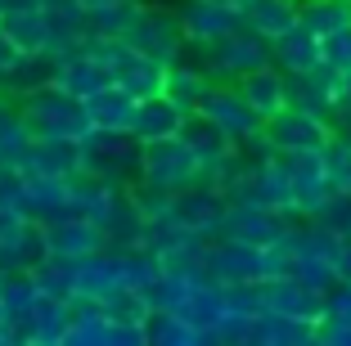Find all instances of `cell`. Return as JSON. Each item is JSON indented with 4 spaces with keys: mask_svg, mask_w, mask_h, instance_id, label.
<instances>
[{
    "mask_svg": "<svg viewBox=\"0 0 351 346\" xmlns=\"http://www.w3.org/2000/svg\"><path fill=\"white\" fill-rule=\"evenodd\" d=\"M77 144H82V171L86 175H99V180H113V184L140 180L145 140L135 131H104V126H90Z\"/></svg>",
    "mask_w": 351,
    "mask_h": 346,
    "instance_id": "6da1fadb",
    "label": "cell"
},
{
    "mask_svg": "<svg viewBox=\"0 0 351 346\" xmlns=\"http://www.w3.org/2000/svg\"><path fill=\"white\" fill-rule=\"evenodd\" d=\"M23 122L32 126V135H50V140H82L90 131V112H86V99L73 90H63L59 82L41 86L19 99Z\"/></svg>",
    "mask_w": 351,
    "mask_h": 346,
    "instance_id": "7a4b0ae2",
    "label": "cell"
},
{
    "mask_svg": "<svg viewBox=\"0 0 351 346\" xmlns=\"http://www.w3.org/2000/svg\"><path fill=\"white\" fill-rule=\"evenodd\" d=\"M189 54L212 72V82H239L243 72L261 68V63H275L270 41L257 27H248V23H239L230 36H221V41H212V45H189Z\"/></svg>",
    "mask_w": 351,
    "mask_h": 346,
    "instance_id": "3957f363",
    "label": "cell"
},
{
    "mask_svg": "<svg viewBox=\"0 0 351 346\" xmlns=\"http://www.w3.org/2000/svg\"><path fill=\"white\" fill-rule=\"evenodd\" d=\"M279 275L275 247L239 243V238H207V279L217 284H261Z\"/></svg>",
    "mask_w": 351,
    "mask_h": 346,
    "instance_id": "277c9868",
    "label": "cell"
},
{
    "mask_svg": "<svg viewBox=\"0 0 351 346\" xmlns=\"http://www.w3.org/2000/svg\"><path fill=\"white\" fill-rule=\"evenodd\" d=\"M126 41H131L135 50L154 54L167 68L189 54V36H185V23H180V10H167V5H140L131 32H126Z\"/></svg>",
    "mask_w": 351,
    "mask_h": 346,
    "instance_id": "5b68a950",
    "label": "cell"
},
{
    "mask_svg": "<svg viewBox=\"0 0 351 346\" xmlns=\"http://www.w3.org/2000/svg\"><path fill=\"white\" fill-rule=\"evenodd\" d=\"M140 180L154 184V189H162V194H180V189H189V184L207 180V171H203V162L194 158V149H189L180 135H171V140L145 144Z\"/></svg>",
    "mask_w": 351,
    "mask_h": 346,
    "instance_id": "8992f818",
    "label": "cell"
},
{
    "mask_svg": "<svg viewBox=\"0 0 351 346\" xmlns=\"http://www.w3.org/2000/svg\"><path fill=\"white\" fill-rule=\"evenodd\" d=\"M230 203H261V207H275L284 216H298V198H293V180L284 171V162L266 158V162H252L239 171V180L230 184Z\"/></svg>",
    "mask_w": 351,
    "mask_h": 346,
    "instance_id": "52a82bcc",
    "label": "cell"
},
{
    "mask_svg": "<svg viewBox=\"0 0 351 346\" xmlns=\"http://www.w3.org/2000/svg\"><path fill=\"white\" fill-rule=\"evenodd\" d=\"M279 162L293 180V198H298V216H315L333 198V180L324 166V149H293L279 153Z\"/></svg>",
    "mask_w": 351,
    "mask_h": 346,
    "instance_id": "ba28073f",
    "label": "cell"
},
{
    "mask_svg": "<svg viewBox=\"0 0 351 346\" xmlns=\"http://www.w3.org/2000/svg\"><path fill=\"white\" fill-rule=\"evenodd\" d=\"M298 216H284L275 207L261 203H230L226 225H221V238H239V243H257V247H275L279 238L293 230Z\"/></svg>",
    "mask_w": 351,
    "mask_h": 346,
    "instance_id": "9c48e42d",
    "label": "cell"
},
{
    "mask_svg": "<svg viewBox=\"0 0 351 346\" xmlns=\"http://www.w3.org/2000/svg\"><path fill=\"white\" fill-rule=\"evenodd\" d=\"M333 131H338V126H333L329 117H320V112H311V108H298V103L279 108L275 117L266 122V135L275 140L279 153H293V149H324V144L333 140Z\"/></svg>",
    "mask_w": 351,
    "mask_h": 346,
    "instance_id": "30bf717a",
    "label": "cell"
},
{
    "mask_svg": "<svg viewBox=\"0 0 351 346\" xmlns=\"http://www.w3.org/2000/svg\"><path fill=\"white\" fill-rule=\"evenodd\" d=\"M171 212L180 216V225H189L194 234L217 238L221 225H226V212H230V194L217 189L212 180H198V184H189V189H180V194L171 198Z\"/></svg>",
    "mask_w": 351,
    "mask_h": 346,
    "instance_id": "8fae6325",
    "label": "cell"
},
{
    "mask_svg": "<svg viewBox=\"0 0 351 346\" xmlns=\"http://www.w3.org/2000/svg\"><path fill=\"white\" fill-rule=\"evenodd\" d=\"M198 112H207V117H212V122H217L221 131H230L239 144H243L248 135H257L261 126H266V117H261V112L252 108L248 99H243V90H239L234 82H217L212 90L203 95Z\"/></svg>",
    "mask_w": 351,
    "mask_h": 346,
    "instance_id": "7c38bea8",
    "label": "cell"
},
{
    "mask_svg": "<svg viewBox=\"0 0 351 346\" xmlns=\"http://www.w3.org/2000/svg\"><path fill=\"white\" fill-rule=\"evenodd\" d=\"M23 216L36 221V225L77 216V207H73V180H63V175H32V171H23Z\"/></svg>",
    "mask_w": 351,
    "mask_h": 346,
    "instance_id": "4fadbf2b",
    "label": "cell"
},
{
    "mask_svg": "<svg viewBox=\"0 0 351 346\" xmlns=\"http://www.w3.org/2000/svg\"><path fill=\"white\" fill-rule=\"evenodd\" d=\"M180 23H185L189 45H212L243 23V10L230 0H180Z\"/></svg>",
    "mask_w": 351,
    "mask_h": 346,
    "instance_id": "5bb4252c",
    "label": "cell"
},
{
    "mask_svg": "<svg viewBox=\"0 0 351 346\" xmlns=\"http://www.w3.org/2000/svg\"><path fill=\"white\" fill-rule=\"evenodd\" d=\"M54 82H59L63 90H73V95L86 99V95H95L99 86L113 82V72H108V63L82 41V45H73V50L54 54Z\"/></svg>",
    "mask_w": 351,
    "mask_h": 346,
    "instance_id": "9a60e30c",
    "label": "cell"
},
{
    "mask_svg": "<svg viewBox=\"0 0 351 346\" xmlns=\"http://www.w3.org/2000/svg\"><path fill=\"white\" fill-rule=\"evenodd\" d=\"M266 293V310H279V315H293V319H324V288H311L293 275H275L261 284Z\"/></svg>",
    "mask_w": 351,
    "mask_h": 346,
    "instance_id": "2e32d148",
    "label": "cell"
},
{
    "mask_svg": "<svg viewBox=\"0 0 351 346\" xmlns=\"http://www.w3.org/2000/svg\"><path fill=\"white\" fill-rule=\"evenodd\" d=\"M19 171L63 175V180H73V175H82V144H77V140H50V135H32Z\"/></svg>",
    "mask_w": 351,
    "mask_h": 346,
    "instance_id": "e0dca14e",
    "label": "cell"
},
{
    "mask_svg": "<svg viewBox=\"0 0 351 346\" xmlns=\"http://www.w3.org/2000/svg\"><path fill=\"white\" fill-rule=\"evenodd\" d=\"M180 140L189 144V149H194V158L198 162H203V171H217L221 162H226L230 153L239 149V140L230 131H221L217 122H212V117H207V112H189L185 117V126H180Z\"/></svg>",
    "mask_w": 351,
    "mask_h": 346,
    "instance_id": "ac0fdd59",
    "label": "cell"
},
{
    "mask_svg": "<svg viewBox=\"0 0 351 346\" xmlns=\"http://www.w3.org/2000/svg\"><path fill=\"white\" fill-rule=\"evenodd\" d=\"M45 247L59 252V256L82 261V256H90V252H104V247H108V234H104L95 221H86V216H63V221L45 225Z\"/></svg>",
    "mask_w": 351,
    "mask_h": 346,
    "instance_id": "d6986e66",
    "label": "cell"
},
{
    "mask_svg": "<svg viewBox=\"0 0 351 346\" xmlns=\"http://www.w3.org/2000/svg\"><path fill=\"white\" fill-rule=\"evenodd\" d=\"M41 284H36V275L32 270H0V324L14 328L23 342V319L36 310V301H41Z\"/></svg>",
    "mask_w": 351,
    "mask_h": 346,
    "instance_id": "ffe728a7",
    "label": "cell"
},
{
    "mask_svg": "<svg viewBox=\"0 0 351 346\" xmlns=\"http://www.w3.org/2000/svg\"><path fill=\"white\" fill-rule=\"evenodd\" d=\"M234 86L243 90V99H248L266 122L275 117L279 108H289V72L279 68V63H261V68L243 72Z\"/></svg>",
    "mask_w": 351,
    "mask_h": 346,
    "instance_id": "44dd1931",
    "label": "cell"
},
{
    "mask_svg": "<svg viewBox=\"0 0 351 346\" xmlns=\"http://www.w3.org/2000/svg\"><path fill=\"white\" fill-rule=\"evenodd\" d=\"M185 117H189V112L162 90V95H149V99L135 103V122H131V131L140 135L145 144H154V140H171V135H180Z\"/></svg>",
    "mask_w": 351,
    "mask_h": 346,
    "instance_id": "7402d4cb",
    "label": "cell"
},
{
    "mask_svg": "<svg viewBox=\"0 0 351 346\" xmlns=\"http://www.w3.org/2000/svg\"><path fill=\"white\" fill-rule=\"evenodd\" d=\"M306 342H320L315 319H293L279 310H261L252 319V346H306Z\"/></svg>",
    "mask_w": 351,
    "mask_h": 346,
    "instance_id": "603a6c76",
    "label": "cell"
},
{
    "mask_svg": "<svg viewBox=\"0 0 351 346\" xmlns=\"http://www.w3.org/2000/svg\"><path fill=\"white\" fill-rule=\"evenodd\" d=\"M176 315H185L189 324L198 328V333H212V328L221 324V319L230 315V301H226V284H217V279H198L194 288H189V297L180 306H176Z\"/></svg>",
    "mask_w": 351,
    "mask_h": 346,
    "instance_id": "cb8c5ba5",
    "label": "cell"
},
{
    "mask_svg": "<svg viewBox=\"0 0 351 346\" xmlns=\"http://www.w3.org/2000/svg\"><path fill=\"white\" fill-rule=\"evenodd\" d=\"M0 27L19 41V50H50L54 54V18L45 5H23V10L0 14Z\"/></svg>",
    "mask_w": 351,
    "mask_h": 346,
    "instance_id": "d4e9b609",
    "label": "cell"
},
{
    "mask_svg": "<svg viewBox=\"0 0 351 346\" xmlns=\"http://www.w3.org/2000/svg\"><path fill=\"white\" fill-rule=\"evenodd\" d=\"M135 95L122 90L117 82L99 86L95 95H86V112H90V126H104V131H131L135 122Z\"/></svg>",
    "mask_w": 351,
    "mask_h": 346,
    "instance_id": "484cf974",
    "label": "cell"
},
{
    "mask_svg": "<svg viewBox=\"0 0 351 346\" xmlns=\"http://www.w3.org/2000/svg\"><path fill=\"white\" fill-rule=\"evenodd\" d=\"M54 82V54L50 50H23L19 59H14V68L0 77V95H14V99H23V95L41 90V86Z\"/></svg>",
    "mask_w": 351,
    "mask_h": 346,
    "instance_id": "4316f807",
    "label": "cell"
},
{
    "mask_svg": "<svg viewBox=\"0 0 351 346\" xmlns=\"http://www.w3.org/2000/svg\"><path fill=\"white\" fill-rule=\"evenodd\" d=\"M243 23L257 27L266 41H279L302 23V0H243Z\"/></svg>",
    "mask_w": 351,
    "mask_h": 346,
    "instance_id": "83f0119b",
    "label": "cell"
},
{
    "mask_svg": "<svg viewBox=\"0 0 351 346\" xmlns=\"http://www.w3.org/2000/svg\"><path fill=\"white\" fill-rule=\"evenodd\" d=\"M270 50H275V63L284 72H289V77H298V72H315L320 68V36H315V32L311 27H293V32H284V36H279V41H270Z\"/></svg>",
    "mask_w": 351,
    "mask_h": 346,
    "instance_id": "f1b7e54d",
    "label": "cell"
},
{
    "mask_svg": "<svg viewBox=\"0 0 351 346\" xmlns=\"http://www.w3.org/2000/svg\"><path fill=\"white\" fill-rule=\"evenodd\" d=\"M68 324H73V306L59 301V297H41L36 310L23 319V342H32V346L63 342V337H68Z\"/></svg>",
    "mask_w": 351,
    "mask_h": 346,
    "instance_id": "f546056e",
    "label": "cell"
},
{
    "mask_svg": "<svg viewBox=\"0 0 351 346\" xmlns=\"http://www.w3.org/2000/svg\"><path fill=\"white\" fill-rule=\"evenodd\" d=\"M212 86H217V82H212V72H207L198 59H189V54L180 63H171V68H167V95H171V99L180 103L185 112H194Z\"/></svg>",
    "mask_w": 351,
    "mask_h": 346,
    "instance_id": "4dcf8cb0",
    "label": "cell"
},
{
    "mask_svg": "<svg viewBox=\"0 0 351 346\" xmlns=\"http://www.w3.org/2000/svg\"><path fill=\"white\" fill-rule=\"evenodd\" d=\"M45 252H50V247H45V225L27 221L14 238L0 243V270H32Z\"/></svg>",
    "mask_w": 351,
    "mask_h": 346,
    "instance_id": "1f68e13d",
    "label": "cell"
},
{
    "mask_svg": "<svg viewBox=\"0 0 351 346\" xmlns=\"http://www.w3.org/2000/svg\"><path fill=\"white\" fill-rule=\"evenodd\" d=\"M32 275H36V284H41L45 297H59V301H73L77 297V261L73 256L45 252L41 261L32 265Z\"/></svg>",
    "mask_w": 351,
    "mask_h": 346,
    "instance_id": "d6a6232c",
    "label": "cell"
},
{
    "mask_svg": "<svg viewBox=\"0 0 351 346\" xmlns=\"http://www.w3.org/2000/svg\"><path fill=\"white\" fill-rule=\"evenodd\" d=\"M145 337H149V346H194V342H203V333H198L185 315H176V310H149Z\"/></svg>",
    "mask_w": 351,
    "mask_h": 346,
    "instance_id": "836d02e7",
    "label": "cell"
},
{
    "mask_svg": "<svg viewBox=\"0 0 351 346\" xmlns=\"http://www.w3.org/2000/svg\"><path fill=\"white\" fill-rule=\"evenodd\" d=\"M27 144H32V126L23 122L19 99L14 103L0 99V166H19L23 153H27Z\"/></svg>",
    "mask_w": 351,
    "mask_h": 346,
    "instance_id": "e575fe53",
    "label": "cell"
},
{
    "mask_svg": "<svg viewBox=\"0 0 351 346\" xmlns=\"http://www.w3.org/2000/svg\"><path fill=\"white\" fill-rule=\"evenodd\" d=\"M140 5H145V0H113V5L86 10V32H90V36H122L126 41V32H131Z\"/></svg>",
    "mask_w": 351,
    "mask_h": 346,
    "instance_id": "d590c367",
    "label": "cell"
},
{
    "mask_svg": "<svg viewBox=\"0 0 351 346\" xmlns=\"http://www.w3.org/2000/svg\"><path fill=\"white\" fill-rule=\"evenodd\" d=\"M347 23H351V0H302V27H311L320 41Z\"/></svg>",
    "mask_w": 351,
    "mask_h": 346,
    "instance_id": "8d00e7d4",
    "label": "cell"
},
{
    "mask_svg": "<svg viewBox=\"0 0 351 346\" xmlns=\"http://www.w3.org/2000/svg\"><path fill=\"white\" fill-rule=\"evenodd\" d=\"M324 166H329L333 194H351V131H333L324 144Z\"/></svg>",
    "mask_w": 351,
    "mask_h": 346,
    "instance_id": "74e56055",
    "label": "cell"
},
{
    "mask_svg": "<svg viewBox=\"0 0 351 346\" xmlns=\"http://www.w3.org/2000/svg\"><path fill=\"white\" fill-rule=\"evenodd\" d=\"M104 310H108V319H117V324H145L154 306L145 301L140 288H117L113 297H104Z\"/></svg>",
    "mask_w": 351,
    "mask_h": 346,
    "instance_id": "f35d334b",
    "label": "cell"
},
{
    "mask_svg": "<svg viewBox=\"0 0 351 346\" xmlns=\"http://www.w3.org/2000/svg\"><path fill=\"white\" fill-rule=\"evenodd\" d=\"M320 59H324V68H333L338 77L351 72V23L338 27V32H329V36L320 41Z\"/></svg>",
    "mask_w": 351,
    "mask_h": 346,
    "instance_id": "ab89813d",
    "label": "cell"
},
{
    "mask_svg": "<svg viewBox=\"0 0 351 346\" xmlns=\"http://www.w3.org/2000/svg\"><path fill=\"white\" fill-rule=\"evenodd\" d=\"M315 221H324L329 230H338L342 238H351V194H333L329 203L315 212Z\"/></svg>",
    "mask_w": 351,
    "mask_h": 346,
    "instance_id": "60d3db41",
    "label": "cell"
},
{
    "mask_svg": "<svg viewBox=\"0 0 351 346\" xmlns=\"http://www.w3.org/2000/svg\"><path fill=\"white\" fill-rule=\"evenodd\" d=\"M324 319L329 324H351V284L338 279V284L324 293Z\"/></svg>",
    "mask_w": 351,
    "mask_h": 346,
    "instance_id": "b9f144b4",
    "label": "cell"
},
{
    "mask_svg": "<svg viewBox=\"0 0 351 346\" xmlns=\"http://www.w3.org/2000/svg\"><path fill=\"white\" fill-rule=\"evenodd\" d=\"M333 126H338V131H351V72H342V82H338V108H333Z\"/></svg>",
    "mask_w": 351,
    "mask_h": 346,
    "instance_id": "7bdbcfd3",
    "label": "cell"
},
{
    "mask_svg": "<svg viewBox=\"0 0 351 346\" xmlns=\"http://www.w3.org/2000/svg\"><path fill=\"white\" fill-rule=\"evenodd\" d=\"M23 225H27V216L0 203V243H5V238H14V234H19V230H23Z\"/></svg>",
    "mask_w": 351,
    "mask_h": 346,
    "instance_id": "ee69618b",
    "label": "cell"
},
{
    "mask_svg": "<svg viewBox=\"0 0 351 346\" xmlns=\"http://www.w3.org/2000/svg\"><path fill=\"white\" fill-rule=\"evenodd\" d=\"M320 342L351 346V324H329V319H320Z\"/></svg>",
    "mask_w": 351,
    "mask_h": 346,
    "instance_id": "f6af8a7d",
    "label": "cell"
},
{
    "mask_svg": "<svg viewBox=\"0 0 351 346\" xmlns=\"http://www.w3.org/2000/svg\"><path fill=\"white\" fill-rule=\"evenodd\" d=\"M338 279L351 284V238H342V247H338Z\"/></svg>",
    "mask_w": 351,
    "mask_h": 346,
    "instance_id": "bcb514c9",
    "label": "cell"
},
{
    "mask_svg": "<svg viewBox=\"0 0 351 346\" xmlns=\"http://www.w3.org/2000/svg\"><path fill=\"white\" fill-rule=\"evenodd\" d=\"M86 10H99V5H113V0H82Z\"/></svg>",
    "mask_w": 351,
    "mask_h": 346,
    "instance_id": "7dc6e473",
    "label": "cell"
}]
</instances>
